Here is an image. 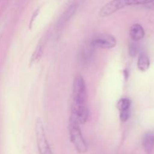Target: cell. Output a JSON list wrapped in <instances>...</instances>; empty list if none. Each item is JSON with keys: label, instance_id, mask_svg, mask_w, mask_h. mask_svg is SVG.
Listing matches in <instances>:
<instances>
[{"label": "cell", "instance_id": "7a4b0ae2", "mask_svg": "<svg viewBox=\"0 0 154 154\" xmlns=\"http://www.w3.org/2000/svg\"><path fill=\"white\" fill-rule=\"evenodd\" d=\"M87 93L86 83L84 78L78 75L75 77L73 82V105H87Z\"/></svg>", "mask_w": 154, "mask_h": 154}, {"label": "cell", "instance_id": "5b68a950", "mask_svg": "<svg viewBox=\"0 0 154 154\" xmlns=\"http://www.w3.org/2000/svg\"><path fill=\"white\" fill-rule=\"evenodd\" d=\"M95 48H100L103 49H111L117 45L116 38L111 35H100L91 41Z\"/></svg>", "mask_w": 154, "mask_h": 154}, {"label": "cell", "instance_id": "30bf717a", "mask_svg": "<svg viewBox=\"0 0 154 154\" xmlns=\"http://www.w3.org/2000/svg\"><path fill=\"white\" fill-rule=\"evenodd\" d=\"M76 9H77L76 5H72V6H70V7L67 9V11L63 14V15L60 19V21H59V23H58L59 26L63 25V24L66 23L67 21H69V20H70V18L73 16L74 14L75 13Z\"/></svg>", "mask_w": 154, "mask_h": 154}, {"label": "cell", "instance_id": "8992f818", "mask_svg": "<svg viewBox=\"0 0 154 154\" xmlns=\"http://www.w3.org/2000/svg\"><path fill=\"white\" fill-rule=\"evenodd\" d=\"M142 146L144 151L147 154H150L153 152L154 148V134L153 132H147L144 135Z\"/></svg>", "mask_w": 154, "mask_h": 154}, {"label": "cell", "instance_id": "8fae6325", "mask_svg": "<svg viewBox=\"0 0 154 154\" xmlns=\"http://www.w3.org/2000/svg\"><path fill=\"white\" fill-rule=\"evenodd\" d=\"M131 106V102L129 99L124 98V99H121L118 101L117 102V109L122 112V111H128L129 110V108Z\"/></svg>", "mask_w": 154, "mask_h": 154}, {"label": "cell", "instance_id": "4fadbf2b", "mask_svg": "<svg viewBox=\"0 0 154 154\" xmlns=\"http://www.w3.org/2000/svg\"><path fill=\"white\" fill-rule=\"evenodd\" d=\"M154 0H126V4L128 5H138L151 4Z\"/></svg>", "mask_w": 154, "mask_h": 154}, {"label": "cell", "instance_id": "277c9868", "mask_svg": "<svg viewBox=\"0 0 154 154\" xmlns=\"http://www.w3.org/2000/svg\"><path fill=\"white\" fill-rule=\"evenodd\" d=\"M126 6V0H111L99 10V16L106 17Z\"/></svg>", "mask_w": 154, "mask_h": 154}, {"label": "cell", "instance_id": "5bb4252c", "mask_svg": "<svg viewBox=\"0 0 154 154\" xmlns=\"http://www.w3.org/2000/svg\"><path fill=\"white\" fill-rule=\"evenodd\" d=\"M129 117H130V111H129V110L120 112V120H121L122 122L127 121V120H129Z\"/></svg>", "mask_w": 154, "mask_h": 154}, {"label": "cell", "instance_id": "6da1fadb", "mask_svg": "<svg viewBox=\"0 0 154 154\" xmlns=\"http://www.w3.org/2000/svg\"><path fill=\"white\" fill-rule=\"evenodd\" d=\"M69 132L71 141L77 151L79 153H85L88 150V146L81 133L79 123L73 116H71L69 120Z\"/></svg>", "mask_w": 154, "mask_h": 154}, {"label": "cell", "instance_id": "ba28073f", "mask_svg": "<svg viewBox=\"0 0 154 154\" xmlns=\"http://www.w3.org/2000/svg\"><path fill=\"white\" fill-rule=\"evenodd\" d=\"M95 47L93 46L92 42H90L89 44H87L83 48L82 52H81V60L84 63H88L89 60H91L92 56L93 54V48Z\"/></svg>", "mask_w": 154, "mask_h": 154}, {"label": "cell", "instance_id": "52a82bcc", "mask_svg": "<svg viewBox=\"0 0 154 154\" xmlns=\"http://www.w3.org/2000/svg\"><path fill=\"white\" fill-rule=\"evenodd\" d=\"M131 38L135 42L141 40L144 37V30L142 26L138 23H135L132 26L129 31Z\"/></svg>", "mask_w": 154, "mask_h": 154}, {"label": "cell", "instance_id": "9c48e42d", "mask_svg": "<svg viewBox=\"0 0 154 154\" xmlns=\"http://www.w3.org/2000/svg\"><path fill=\"white\" fill-rule=\"evenodd\" d=\"M150 67V59L146 54H142L138 59V68L141 72H146Z\"/></svg>", "mask_w": 154, "mask_h": 154}, {"label": "cell", "instance_id": "3957f363", "mask_svg": "<svg viewBox=\"0 0 154 154\" xmlns=\"http://www.w3.org/2000/svg\"><path fill=\"white\" fill-rule=\"evenodd\" d=\"M35 131L36 143H37V147L39 154H53L49 143L47 139L43 122L41 118H37L36 120Z\"/></svg>", "mask_w": 154, "mask_h": 154}, {"label": "cell", "instance_id": "7c38bea8", "mask_svg": "<svg viewBox=\"0 0 154 154\" xmlns=\"http://www.w3.org/2000/svg\"><path fill=\"white\" fill-rule=\"evenodd\" d=\"M42 52H43V45H42V42H41L40 41L38 46L36 47V49L35 51L34 54H32V57L31 59V64L35 63L40 59V57H42Z\"/></svg>", "mask_w": 154, "mask_h": 154}]
</instances>
